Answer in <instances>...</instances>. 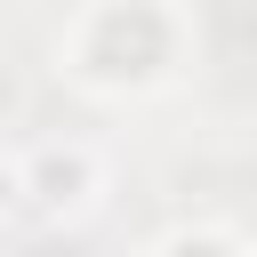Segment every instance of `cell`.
<instances>
[{
  "instance_id": "2",
  "label": "cell",
  "mask_w": 257,
  "mask_h": 257,
  "mask_svg": "<svg viewBox=\"0 0 257 257\" xmlns=\"http://www.w3.org/2000/svg\"><path fill=\"white\" fill-rule=\"evenodd\" d=\"M24 193L48 209V217H80L96 193H104V161L88 153V145H40V153H24Z\"/></svg>"
},
{
  "instance_id": "3",
  "label": "cell",
  "mask_w": 257,
  "mask_h": 257,
  "mask_svg": "<svg viewBox=\"0 0 257 257\" xmlns=\"http://www.w3.org/2000/svg\"><path fill=\"white\" fill-rule=\"evenodd\" d=\"M177 241H185V257H249L233 233H177Z\"/></svg>"
},
{
  "instance_id": "1",
  "label": "cell",
  "mask_w": 257,
  "mask_h": 257,
  "mask_svg": "<svg viewBox=\"0 0 257 257\" xmlns=\"http://www.w3.org/2000/svg\"><path fill=\"white\" fill-rule=\"evenodd\" d=\"M185 64V16L169 0H80L72 40H56V72L96 96H153Z\"/></svg>"
}]
</instances>
